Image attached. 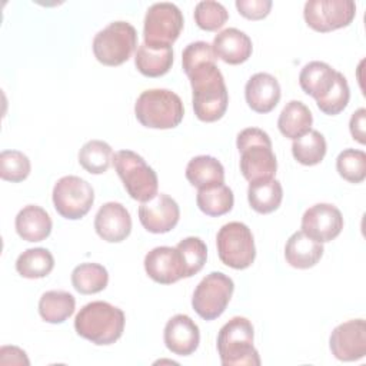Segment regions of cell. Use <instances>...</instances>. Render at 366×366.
Wrapping results in <instances>:
<instances>
[{
    "instance_id": "cell-27",
    "label": "cell",
    "mask_w": 366,
    "mask_h": 366,
    "mask_svg": "<svg viewBox=\"0 0 366 366\" xmlns=\"http://www.w3.org/2000/svg\"><path fill=\"white\" fill-rule=\"evenodd\" d=\"M76 299L66 290L44 292L39 300V313L47 323H63L74 313Z\"/></svg>"
},
{
    "instance_id": "cell-25",
    "label": "cell",
    "mask_w": 366,
    "mask_h": 366,
    "mask_svg": "<svg viewBox=\"0 0 366 366\" xmlns=\"http://www.w3.org/2000/svg\"><path fill=\"white\" fill-rule=\"evenodd\" d=\"M186 179L197 190L224 183L223 164L213 156H196L186 166Z\"/></svg>"
},
{
    "instance_id": "cell-15",
    "label": "cell",
    "mask_w": 366,
    "mask_h": 366,
    "mask_svg": "<svg viewBox=\"0 0 366 366\" xmlns=\"http://www.w3.org/2000/svg\"><path fill=\"white\" fill-rule=\"evenodd\" d=\"M180 217L177 202L166 193H157L153 199L139 206V220L150 233H167L176 227Z\"/></svg>"
},
{
    "instance_id": "cell-7",
    "label": "cell",
    "mask_w": 366,
    "mask_h": 366,
    "mask_svg": "<svg viewBox=\"0 0 366 366\" xmlns=\"http://www.w3.org/2000/svg\"><path fill=\"white\" fill-rule=\"evenodd\" d=\"M136 47L137 31L123 20L109 23L93 39L94 57L104 66L123 64L132 57Z\"/></svg>"
},
{
    "instance_id": "cell-34",
    "label": "cell",
    "mask_w": 366,
    "mask_h": 366,
    "mask_svg": "<svg viewBox=\"0 0 366 366\" xmlns=\"http://www.w3.org/2000/svg\"><path fill=\"white\" fill-rule=\"evenodd\" d=\"M336 170L349 183H360L366 177V153L356 149H345L336 159Z\"/></svg>"
},
{
    "instance_id": "cell-9",
    "label": "cell",
    "mask_w": 366,
    "mask_h": 366,
    "mask_svg": "<svg viewBox=\"0 0 366 366\" xmlns=\"http://www.w3.org/2000/svg\"><path fill=\"white\" fill-rule=\"evenodd\" d=\"M233 290L234 283L227 274L210 272L200 280L193 292V310L204 320H214L226 310Z\"/></svg>"
},
{
    "instance_id": "cell-14",
    "label": "cell",
    "mask_w": 366,
    "mask_h": 366,
    "mask_svg": "<svg viewBox=\"0 0 366 366\" xmlns=\"http://www.w3.org/2000/svg\"><path fill=\"white\" fill-rule=\"evenodd\" d=\"M342 229L343 216L340 210L330 203H316L302 216V232L320 243L336 239Z\"/></svg>"
},
{
    "instance_id": "cell-39",
    "label": "cell",
    "mask_w": 366,
    "mask_h": 366,
    "mask_svg": "<svg viewBox=\"0 0 366 366\" xmlns=\"http://www.w3.org/2000/svg\"><path fill=\"white\" fill-rule=\"evenodd\" d=\"M216 56L213 51L212 44L206 43V41H193L189 43L183 53H182V64H183V70L187 74L189 71H192L193 69H196L200 64L209 63V61H216Z\"/></svg>"
},
{
    "instance_id": "cell-30",
    "label": "cell",
    "mask_w": 366,
    "mask_h": 366,
    "mask_svg": "<svg viewBox=\"0 0 366 366\" xmlns=\"http://www.w3.org/2000/svg\"><path fill=\"white\" fill-rule=\"evenodd\" d=\"M54 267L53 254L44 247L24 250L16 260V270L26 279L46 277Z\"/></svg>"
},
{
    "instance_id": "cell-33",
    "label": "cell",
    "mask_w": 366,
    "mask_h": 366,
    "mask_svg": "<svg viewBox=\"0 0 366 366\" xmlns=\"http://www.w3.org/2000/svg\"><path fill=\"white\" fill-rule=\"evenodd\" d=\"M113 156L114 154L109 143L94 139L81 146L79 152V163L92 174H102L109 170L113 163Z\"/></svg>"
},
{
    "instance_id": "cell-10",
    "label": "cell",
    "mask_w": 366,
    "mask_h": 366,
    "mask_svg": "<svg viewBox=\"0 0 366 366\" xmlns=\"http://www.w3.org/2000/svg\"><path fill=\"white\" fill-rule=\"evenodd\" d=\"M53 204L56 212L69 220L81 219L94 203L92 184L79 176H63L53 187Z\"/></svg>"
},
{
    "instance_id": "cell-37",
    "label": "cell",
    "mask_w": 366,
    "mask_h": 366,
    "mask_svg": "<svg viewBox=\"0 0 366 366\" xmlns=\"http://www.w3.org/2000/svg\"><path fill=\"white\" fill-rule=\"evenodd\" d=\"M229 19L226 7L214 0L199 1L194 7V21L206 31H214L220 29Z\"/></svg>"
},
{
    "instance_id": "cell-41",
    "label": "cell",
    "mask_w": 366,
    "mask_h": 366,
    "mask_svg": "<svg viewBox=\"0 0 366 366\" xmlns=\"http://www.w3.org/2000/svg\"><path fill=\"white\" fill-rule=\"evenodd\" d=\"M366 109L360 107L357 109L349 122L350 134L355 140H357L360 144L366 143Z\"/></svg>"
},
{
    "instance_id": "cell-2",
    "label": "cell",
    "mask_w": 366,
    "mask_h": 366,
    "mask_svg": "<svg viewBox=\"0 0 366 366\" xmlns=\"http://www.w3.org/2000/svg\"><path fill=\"white\" fill-rule=\"evenodd\" d=\"M124 323L123 310L103 300L84 305L74 317L77 335L99 346L117 342L123 335Z\"/></svg>"
},
{
    "instance_id": "cell-20",
    "label": "cell",
    "mask_w": 366,
    "mask_h": 366,
    "mask_svg": "<svg viewBox=\"0 0 366 366\" xmlns=\"http://www.w3.org/2000/svg\"><path fill=\"white\" fill-rule=\"evenodd\" d=\"M212 47L214 56L229 64L244 63L253 51L250 37L236 27H229L217 33Z\"/></svg>"
},
{
    "instance_id": "cell-35",
    "label": "cell",
    "mask_w": 366,
    "mask_h": 366,
    "mask_svg": "<svg viewBox=\"0 0 366 366\" xmlns=\"http://www.w3.org/2000/svg\"><path fill=\"white\" fill-rule=\"evenodd\" d=\"M176 249L182 254L186 269V277H192L203 269L207 259V247L200 237H184L177 243Z\"/></svg>"
},
{
    "instance_id": "cell-36",
    "label": "cell",
    "mask_w": 366,
    "mask_h": 366,
    "mask_svg": "<svg viewBox=\"0 0 366 366\" xmlns=\"http://www.w3.org/2000/svg\"><path fill=\"white\" fill-rule=\"evenodd\" d=\"M31 164L29 157L19 150H3L0 153V176L3 180L19 183L27 179Z\"/></svg>"
},
{
    "instance_id": "cell-32",
    "label": "cell",
    "mask_w": 366,
    "mask_h": 366,
    "mask_svg": "<svg viewBox=\"0 0 366 366\" xmlns=\"http://www.w3.org/2000/svg\"><path fill=\"white\" fill-rule=\"evenodd\" d=\"M327 146L325 136L317 130H309L306 134L297 137L292 143L293 157L305 166H315L320 163L326 154Z\"/></svg>"
},
{
    "instance_id": "cell-4",
    "label": "cell",
    "mask_w": 366,
    "mask_h": 366,
    "mask_svg": "<svg viewBox=\"0 0 366 366\" xmlns=\"http://www.w3.org/2000/svg\"><path fill=\"white\" fill-rule=\"evenodd\" d=\"M254 329L247 317L234 316L217 335V352L223 366H259V352L253 346Z\"/></svg>"
},
{
    "instance_id": "cell-3",
    "label": "cell",
    "mask_w": 366,
    "mask_h": 366,
    "mask_svg": "<svg viewBox=\"0 0 366 366\" xmlns=\"http://www.w3.org/2000/svg\"><path fill=\"white\" fill-rule=\"evenodd\" d=\"M236 146L240 152V172L249 183L274 177L277 160L272 150V140L264 130L243 129L237 134Z\"/></svg>"
},
{
    "instance_id": "cell-1",
    "label": "cell",
    "mask_w": 366,
    "mask_h": 366,
    "mask_svg": "<svg viewBox=\"0 0 366 366\" xmlns=\"http://www.w3.org/2000/svg\"><path fill=\"white\" fill-rule=\"evenodd\" d=\"M192 86V104L202 122H216L223 117L229 104V93L216 61L197 66L186 74Z\"/></svg>"
},
{
    "instance_id": "cell-8",
    "label": "cell",
    "mask_w": 366,
    "mask_h": 366,
    "mask_svg": "<svg viewBox=\"0 0 366 366\" xmlns=\"http://www.w3.org/2000/svg\"><path fill=\"white\" fill-rule=\"evenodd\" d=\"M217 254L226 266L243 270L256 257V247L252 230L242 222H229L220 227L216 236Z\"/></svg>"
},
{
    "instance_id": "cell-31",
    "label": "cell",
    "mask_w": 366,
    "mask_h": 366,
    "mask_svg": "<svg viewBox=\"0 0 366 366\" xmlns=\"http://www.w3.org/2000/svg\"><path fill=\"white\" fill-rule=\"evenodd\" d=\"M196 203L204 214L217 217L232 210L234 203V196L232 189L223 183L219 186L197 190Z\"/></svg>"
},
{
    "instance_id": "cell-26",
    "label": "cell",
    "mask_w": 366,
    "mask_h": 366,
    "mask_svg": "<svg viewBox=\"0 0 366 366\" xmlns=\"http://www.w3.org/2000/svg\"><path fill=\"white\" fill-rule=\"evenodd\" d=\"M313 116L309 107L300 100H290L279 114L277 127L287 139H297L312 130Z\"/></svg>"
},
{
    "instance_id": "cell-29",
    "label": "cell",
    "mask_w": 366,
    "mask_h": 366,
    "mask_svg": "<svg viewBox=\"0 0 366 366\" xmlns=\"http://www.w3.org/2000/svg\"><path fill=\"white\" fill-rule=\"evenodd\" d=\"M107 269L100 263H80L71 272V285L81 295H93L106 289Z\"/></svg>"
},
{
    "instance_id": "cell-13",
    "label": "cell",
    "mask_w": 366,
    "mask_h": 366,
    "mask_svg": "<svg viewBox=\"0 0 366 366\" xmlns=\"http://www.w3.org/2000/svg\"><path fill=\"white\" fill-rule=\"evenodd\" d=\"M332 355L342 362H355L366 356V322L352 319L336 326L329 339Z\"/></svg>"
},
{
    "instance_id": "cell-22",
    "label": "cell",
    "mask_w": 366,
    "mask_h": 366,
    "mask_svg": "<svg viewBox=\"0 0 366 366\" xmlns=\"http://www.w3.org/2000/svg\"><path fill=\"white\" fill-rule=\"evenodd\" d=\"M323 256V244L302 230L295 232L286 242L285 257L286 262L296 269L313 267Z\"/></svg>"
},
{
    "instance_id": "cell-6",
    "label": "cell",
    "mask_w": 366,
    "mask_h": 366,
    "mask_svg": "<svg viewBox=\"0 0 366 366\" xmlns=\"http://www.w3.org/2000/svg\"><path fill=\"white\" fill-rule=\"evenodd\" d=\"M113 164L132 199L147 202L157 194V174L140 154L132 150H119L113 156Z\"/></svg>"
},
{
    "instance_id": "cell-38",
    "label": "cell",
    "mask_w": 366,
    "mask_h": 366,
    "mask_svg": "<svg viewBox=\"0 0 366 366\" xmlns=\"http://www.w3.org/2000/svg\"><path fill=\"white\" fill-rule=\"evenodd\" d=\"M349 99H350V89H349L347 80L340 71H337L333 87L325 97L316 100V104L320 109V112H323L325 114L336 116L346 109Z\"/></svg>"
},
{
    "instance_id": "cell-11",
    "label": "cell",
    "mask_w": 366,
    "mask_h": 366,
    "mask_svg": "<svg viewBox=\"0 0 366 366\" xmlns=\"http://www.w3.org/2000/svg\"><path fill=\"white\" fill-rule=\"evenodd\" d=\"M183 23V14L174 3L160 1L152 4L144 16V43L172 46L177 40Z\"/></svg>"
},
{
    "instance_id": "cell-12",
    "label": "cell",
    "mask_w": 366,
    "mask_h": 366,
    "mask_svg": "<svg viewBox=\"0 0 366 366\" xmlns=\"http://www.w3.org/2000/svg\"><path fill=\"white\" fill-rule=\"evenodd\" d=\"M355 16L356 4L352 0H309L303 9L307 26L320 33L346 27Z\"/></svg>"
},
{
    "instance_id": "cell-23",
    "label": "cell",
    "mask_w": 366,
    "mask_h": 366,
    "mask_svg": "<svg viewBox=\"0 0 366 366\" xmlns=\"http://www.w3.org/2000/svg\"><path fill=\"white\" fill-rule=\"evenodd\" d=\"M137 70L146 77H160L173 64V49L169 44H140L134 56Z\"/></svg>"
},
{
    "instance_id": "cell-17",
    "label": "cell",
    "mask_w": 366,
    "mask_h": 366,
    "mask_svg": "<svg viewBox=\"0 0 366 366\" xmlns=\"http://www.w3.org/2000/svg\"><path fill=\"white\" fill-rule=\"evenodd\" d=\"M96 233L109 243L123 242L132 232V217L129 210L119 202L102 204L94 217Z\"/></svg>"
},
{
    "instance_id": "cell-19",
    "label": "cell",
    "mask_w": 366,
    "mask_h": 366,
    "mask_svg": "<svg viewBox=\"0 0 366 366\" xmlns=\"http://www.w3.org/2000/svg\"><path fill=\"white\" fill-rule=\"evenodd\" d=\"M282 96L277 79L269 73L253 74L244 86V97L249 107L256 113L272 112Z\"/></svg>"
},
{
    "instance_id": "cell-18",
    "label": "cell",
    "mask_w": 366,
    "mask_h": 366,
    "mask_svg": "<svg viewBox=\"0 0 366 366\" xmlns=\"http://www.w3.org/2000/svg\"><path fill=\"white\" fill-rule=\"evenodd\" d=\"M166 347L179 356L192 355L200 343V330L187 315H174L164 326L163 333Z\"/></svg>"
},
{
    "instance_id": "cell-21",
    "label": "cell",
    "mask_w": 366,
    "mask_h": 366,
    "mask_svg": "<svg viewBox=\"0 0 366 366\" xmlns=\"http://www.w3.org/2000/svg\"><path fill=\"white\" fill-rule=\"evenodd\" d=\"M17 234L27 242H41L51 233V219L49 213L36 204L24 206L14 220Z\"/></svg>"
},
{
    "instance_id": "cell-16",
    "label": "cell",
    "mask_w": 366,
    "mask_h": 366,
    "mask_svg": "<svg viewBox=\"0 0 366 366\" xmlns=\"http://www.w3.org/2000/svg\"><path fill=\"white\" fill-rule=\"evenodd\" d=\"M144 270L152 280L160 285H172L186 277V269L180 252L170 246H157L144 256Z\"/></svg>"
},
{
    "instance_id": "cell-40",
    "label": "cell",
    "mask_w": 366,
    "mask_h": 366,
    "mask_svg": "<svg viewBox=\"0 0 366 366\" xmlns=\"http://www.w3.org/2000/svg\"><path fill=\"white\" fill-rule=\"evenodd\" d=\"M270 0H236V9L249 20L264 19L272 9Z\"/></svg>"
},
{
    "instance_id": "cell-28",
    "label": "cell",
    "mask_w": 366,
    "mask_h": 366,
    "mask_svg": "<svg viewBox=\"0 0 366 366\" xmlns=\"http://www.w3.org/2000/svg\"><path fill=\"white\" fill-rule=\"evenodd\" d=\"M283 199V189L279 180H260L249 183L247 200L250 207L262 214L274 212Z\"/></svg>"
},
{
    "instance_id": "cell-5",
    "label": "cell",
    "mask_w": 366,
    "mask_h": 366,
    "mask_svg": "<svg viewBox=\"0 0 366 366\" xmlns=\"http://www.w3.org/2000/svg\"><path fill=\"white\" fill-rule=\"evenodd\" d=\"M136 119L149 129H173L184 114L182 99L169 89H149L140 93L134 104Z\"/></svg>"
},
{
    "instance_id": "cell-24",
    "label": "cell",
    "mask_w": 366,
    "mask_h": 366,
    "mask_svg": "<svg viewBox=\"0 0 366 366\" xmlns=\"http://www.w3.org/2000/svg\"><path fill=\"white\" fill-rule=\"evenodd\" d=\"M337 71L325 61H309L303 66L299 74V84L302 90L315 100L325 97L335 84Z\"/></svg>"
},
{
    "instance_id": "cell-42",
    "label": "cell",
    "mask_w": 366,
    "mask_h": 366,
    "mask_svg": "<svg viewBox=\"0 0 366 366\" xmlns=\"http://www.w3.org/2000/svg\"><path fill=\"white\" fill-rule=\"evenodd\" d=\"M0 365H26L30 362L26 356V352L17 346H3L0 349Z\"/></svg>"
}]
</instances>
